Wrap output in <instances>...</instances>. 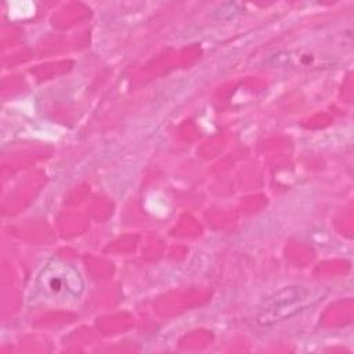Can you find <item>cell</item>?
Segmentation results:
<instances>
[{"instance_id": "1", "label": "cell", "mask_w": 354, "mask_h": 354, "mask_svg": "<svg viewBox=\"0 0 354 354\" xmlns=\"http://www.w3.org/2000/svg\"><path fill=\"white\" fill-rule=\"evenodd\" d=\"M311 290L304 286H286L267 297L259 307L256 322L261 326H271L286 321L311 304Z\"/></svg>"}, {"instance_id": "2", "label": "cell", "mask_w": 354, "mask_h": 354, "mask_svg": "<svg viewBox=\"0 0 354 354\" xmlns=\"http://www.w3.org/2000/svg\"><path fill=\"white\" fill-rule=\"evenodd\" d=\"M40 286L51 296L77 297L83 292V281L79 272L69 264L53 261L47 264L39 278Z\"/></svg>"}]
</instances>
